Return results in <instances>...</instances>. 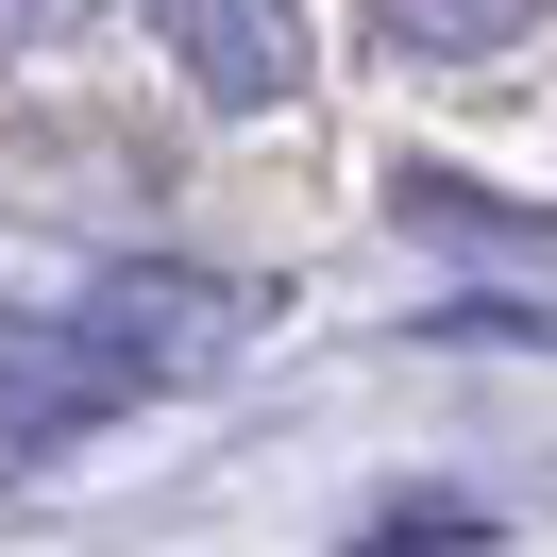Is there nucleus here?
<instances>
[{
    "label": "nucleus",
    "instance_id": "nucleus-2",
    "mask_svg": "<svg viewBox=\"0 0 557 557\" xmlns=\"http://www.w3.org/2000/svg\"><path fill=\"white\" fill-rule=\"evenodd\" d=\"M152 51H170V85L203 119H287L305 102V0H136Z\"/></svg>",
    "mask_w": 557,
    "mask_h": 557
},
{
    "label": "nucleus",
    "instance_id": "nucleus-5",
    "mask_svg": "<svg viewBox=\"0 0 557 557\" xmlns=\"http://www.w3.org/2000/svg\"><path fill=\"white\" fill-rule=\"evenodd\" d=\"M85 17H102V0H0V51H69Z\"/></svg>",
    "mask_w": 557,
    "mask_h": 557
},
{
    "label": "nucleus",
    "instance_id": "nucleus-3",
    "mask_svg": "<svg viewBox=\"0 0 557 557\" xmlns=\"http://www.w3.org/2000/svg\"><path fill=\"white\" fill-rule=\"evenodd\" d=\"M557 0H372V35L406 51V69H490V51H523Z\"/></svg>",
    "mask_w": 557,
    "mask_h": 557
},
{
    "label": "nucleus",
    "instance_id": "nucleus-1",
    "mask_svg": "<svg viewBox=\"0 0 557 557\" xmlns=\"http://www.w3.org/2000/svg\"><path fill=\"white\" fill-rule=\"evenodd\" d=\"M253 287L237 271H85L69 305H35V321H0V456H51V440H85V422H119V406H152V388H203L220 355L253 338Z\"/></svg>",
    "mask_w": 557,
    "mask_h": 557
},
{
    "label": "nucleus",
    "instance_id": "nucleus-4",
    "mask_svg": "<svg viewBox=\"0 0 557 557\" xmlns=\"http://www.w3.org/2000/svg\"><path fill=\"white\" fill-rule=\"evenodd\" d=\"M406 220H422V237H490V253H557V220L473 203V186H440V170H406Z\"/></svg>",
    "mask_w": 557,
    "mask_h": 557
}]
</instances>
